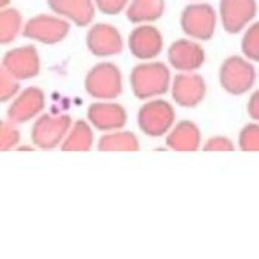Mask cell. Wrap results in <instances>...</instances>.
<instances>
[{
  "instance_id": "cell-10",
  "label": "cell",
  "mask_w": 259,
  "mask_h": 259,
  "mask_svg": "<svg viewBox=\"0 0 259 259\" xmlns=\"http://www.w3.org/2000/svg\"><path fill=\"white\" fill-rule=\"evenodd\" d=\"M86 45L95 57H110L121 52L123 39L116 27L110 24H95L88 31Z\"/></svg>"
},
{
  "instance_id": "cell-2",
  "label": "cell",
  "mask_w": 259,
  "mask_h": 259,
  "mask_svg": "<svg viewBox=\"0 0 259 259\" xmlns=\"http://www.w3.org/2000/svg\"><path fill=\"white\" fill-rule=\"evenodd\" d=\"M181 28L193 39H212L217 28V12L209 3H191L181 14Z\"/></svg>"
},
{
  "instance_id": "cell-5",
  "label": "cell",
  "mask_w": 259,
  "mask_h": 259,
  "mask_svg": "<svg viewBox=\"0 0 259 259\" xmlns=\"http://www.w3.org/2000/svg\"><path fill=\"white\" fill-rule=\"evenodd\" d=\"M175 121V111L169 102L156 100L142 105L138 113V126L148 137H163Z\"/></svg>"
},
{
  "instance_id": "cell-25",
  "label": "cell",
  "mask_w": 259,
  "mask_h": 259,
  "mask_svg": "<svg viewBox=\"0 0 259 259\" xmlns=\"http://www.w3.org/2000/svg\"><path fill=\"white\" fill-rule=\"evenodd\" d=\"M18 89H20L18 79H15L6 70L2 68V71H0V100H2V102L15 97Z\"/></svg>"
},
{
  "instance_id": "cell-24",
  "label": "cell",
  "mask_w": 259,
  "mask_h": 259,
  "mask_svg": "<svg viewBox=\"0 0 259 259\" xmlns=\"http://www.w3.org/2000/svg\"><path fill=\"white\" fill-rule=\"evenodd\" d=\"M20 138V132L17 131L15 126H12L8 121L0 123V150L2 151H8L17 147Z\"/></svg>"
},
{
  "instance_id": "cell-18",
  "label": "cell",
  "mask_w": 259,
  "mask_h": 259,
  "mask_svg": "<svg viewBox=\"0 0 259 259\" xmlns=\"http://www.w3.org/2000/svg\"><path fill=\"white\" fill-rule=\"evenodd\" d=\"M164 0H131L126 9V17L132 24L154 22L164 14Z\"/></svg>"
},
{
  "instance_id": "cell-3",
  "label": "cell",
  "mask_w": 259,
  "mask_h": 259,
  "mask_svg": "<svg viewBox=\"0 0 259 259\" xmlns=\"http://www.w3.org/2000/svg\"><path fill=\"white\" fill-rule=\"evenodd\" d=\"M86 92L98 100H113L121 94V74L111 62L95 65L84 79Z\"/></svg>"
},
{
  "instance_id": "cell-20",
  "label": "cell",
  "mask_w": 259,
  "mask_h": 259,
  "mask_svg": "<svg viewBox=\"0 0 259 259\" xmlns=\"http://www.w3.org/2000/svg\"><path fill=\"white\" fill-rule=\"evenodd\" d=\"M98 148L101 151H137L140 142L132 132H119L101 137Z\"/></svg>"
},
{
  "instance_id": "cell-16",
  "label": "cell",
  "mask_w": 259,
  "mask_h": 259,
  "mask_svg": "<svg viewBox=\"0 0 259 259\" xmlns=\"http://www.w3.org/2000/svg\"><path fill=\"white\" fill-rule=\"evenodd\" d=\"M45 107V95L37 88L25 89L8 110V117L14 123H25L36 117Z\"/></svg>"
},
{
  "instance_id": "cell-27",
  "label": "cell",
  "mask_w": 259,
  "mask_h": 259,
  "mask_svg": "<svg viewBox=\"0 0 259 259\" xmlns=\"http://www.w3.org/2000/svg\"><path fill=\"white\" fill-rule=\"evenodd\" d=\"M233 142L225 137H213L204 144V151H233Z\"/></svg>"
},
{
  "instance_id": "cell-9",
  "label": "cell",
  "mask_w": 259,
  "mask_h": 259,
  "mask_svg": "<svg viewBox=\"0 0 259 259\" xmlns=\"http://www.w3.org/2000/svg\"><path fill=\"white\" fill-rule=\"evenodd\" d=\"M2 68L18 80L36 77L40 70L39 54L34 46L12 49L5 54Z\"/></svg>"
},
{
  "instance_id": "cell-7",
  "label": "cell",
  "mask_w": 259,
  "mask_h": 259,
  "mask_svg": "<svg viewBox=\"0 0 259 259\" xmlns=\"http://www.w3.org/2000/svg\"><path fill=\"white\" fill-rule=\"evenodd\" d=\"M71 126L70 116H41L31 129V141L41 150H52L60 145Z\"/></svg>"
},
{
  "instance_id": "cell-15",
  "label": "cell",
  "mask_w": 259,
  "mask_h": 259,
  "mask_svg": "<svg viewBox=\"0 0 259 259\" xmlns=\"http://www.w3.org/2000/svg\"><path fill=\"white\" fill-rule=\"evenodd\" d=\"M88 119L98 131L108 132L117 131L126 124V111L119 104H105L97 102L92 104L88 110Z\"/></svg>"
},
{
  "instance_id": "cell-22",
  "label": "cell",
  "mask_w": 259,
  "mask_h": 259,
  "mask_svg": "<svg viewBox=\"0 0 259 259\" xmlns=\"http://www.w3.org/2000/svg\"><path fill=\"white\" fill-rule=\"evenodd\" d=\"M241 51L246 58L259 62V21L253 22L241 39Z\"/></svg>"
},
{
  "instance_id": "cell-19",
  "label": "cell",
  "mask_w": 259,
  "mask_h": 259,
  "mask_svg": "<svg viewBox=\"0 0 259 259\" xmlns=\"http://www.w3.org/2000/svg\"><path fill=\"white\" fill-rule=\"evenodd\" d=\"M94 135L89 124L84 120L76 121L71 132L64 140L61 148L64 151H88L92 147Z\"/></svg>"
},
{
  "instance_id": "cell-28",
  "label": "cell",
  "mask_w": 259,
  "mask_h": 259,
  "mask_svg": "<svg viewBox=\"0 0 259 259\" xmlns=\"http://www.w3.org/2000/svg\"><path fill=\"white\" fill-rule=\"evenodd\" d=\"M247 113L249 116L253 120H258L259 121V91H256L250 100H249V104H247Z\"/></svg>"
},
{
  "instance_id": "cell-23",
  "label": "cell",
  "mask_w": 259,
  "mask_h": 259,
  "mask_svg": "<svg viewBox=\"0 0 259 259\" xmlns=\"http://www.w3.org/2000/svg\"><path fill=\"white\" fill-rule=\"evenodd\" d=\"M239 144L243 151H259V124H246L240 132Z\"/></svg>"
},
{
  "instance_id": "cell-13",
  "label": "cell",
  "mask_w": 259,
  "mask_h": 259,
  "mask_svg": "<svg viewBox=\"0 0 259 259\" xmlns=\"http://www.w3.org/2000/svg\"><path fill=\"white\" fill-rule=\"evenodd\" d=\"M206 95V83L199 74H178L172 84V97L175 102L185 107L193 108L199 105Z\"/></svg>"
},
{
  "instance_id": "cell-12",
  "label": "cell",
  "mask_w": 259,
  "mask_h": 259,
  "mask_svg": "<svg viewBox=\"0 0 259 259\" xmlns=\"http://www.w3.org/2000/svg\"><path fill=\"white\" fill-rule=\"evenodd\" d=\"M129 49L138 60L156 58L163 49L161 33L153 25H140L129 36Z\"/></svg>"
},
{
  "instance_id": "cell-21",
  "label": "cell",
  "mask_w": 259,
  "mask_h": 259,
  "mask_svg": "<svg viewBox=\"0 0 259 259\" xmlns=\"http://www.w3.org/2000/svg\"><path fill=\"white\" fill-rule=\"evenodd\" d=\"M22 25V17L14 8H5L0 12V41L2 45L11 43L18 36Z\"/></svg>"
},
{
  "instance_id": "cell-14",
  "label": "cell",
  "mask_w": 259,
  "mask_h": 259,
  "mask_svg": "<svg viewBox=\"0 0 259 259\" xmlns=\"http://www.w3.org/2000/svg\"><path fill=\"white\" fill-rule=\"evenodd\" d=\"M48 6L54 14L79 27H86L92 22L97 8L94 0H48Z\"/></svg>"
},
{
  "instance_id": "cell-26",
  "label": "cell",
  "mask_w": 259,
  "mask_h": 259,
  "mask_svg": "<svg viewBox=\"0 0 259 259\" xmlns=\"http://www.w3.org/2000/svg\"><path fill=\"white\" fill-rule=\"evenodd\" d=\"M100 12L105 15H117L126 9L131 0H94Z\"/></svg>"
},
{
  "instance_id": "cell-4",
  "label": "cell",
  "mask_w": 259,
  "mask_h": 259,
  "mask_svg": "<svg viewBox=\"0 0 259 259\" xmlns=\"http://www.w3.org/2000/svg\"><path fill=\"white\" fill-rule=\"evenodd\" d=\"M255 79L256 73L253 65L240 57H230L221 65V86L231 95L239 97L246 94L253 86Z\"/></svg>"
},
{
  "instance_id": "cell-6",
  "label": "cell",
  "mask_w": 259,
  "mask_h": 259,
  "mask_svg": "<svg viewBox=\"0 0 259 259\" xmlns=\"http://www.w3.org/2000/svg\"><path fill=\"white\" fill-rule=\"evenodd\" d=\"M70 24L54 15H36L25 22L22 36L45 45H55L67 37Z\"/></svg>"
},
{
  "instance_id": "cell-17",
  "label": "cell",
  "mask_w": 259,
  "mask_h": 259,
  "mask_svg": "<svg viewBox=\"0 0 259 259\" xmlns=\"http://www.w3.org/2000/svg\"><path fill=\"white\" fill-rule=\"evenodd\" d=\"M200 140L199 127L190 120H182L167 135L166 144L169 148L177 151H194L199 148Z\"/></svg>"
},
{
  "instance_id": "cell-8",
  "label": "cell",
  "mask_w": 259,
  "mask_h": 259,
  "mask_svg": "<svg viewBox=\"0 0 259 259\" xmlns=\"http://www.w3.org/2000/svg\"><path fill=\"white\" fill-rule=\"evenodd\" d=\"M256 0H221L220 17L222 27L230 34L240 33L256 17Z\"/></svg>"
},
{
  "instance_id": "cell-11",
  "label": "cell",
  "mask_w": 259,
  "mask_h": 259,
  "mask_svg": "<svg viewBox=\"0 0 259 259\" xmlns=\"http://www.w3.org/2000/svg\"><path fill=\"white\" fill-rule=\"evenodd\" d=\"M167 58L170 65L184 73H191L199 70L204 62V51L199 43L187 39L174 41L167 51Z\"/></svg>"
},
{
  "instance_id": "cell-30",
  "label": "cell",
  "mask_w": 259,
  "mask_h": 259,
  "mask_svg": "<svg viewBox=\"0 0 259 259\" xmlns=\"http://www.w3.org/2000/svg\"><path fill=\"white\" fill-rule=\"evenodd\" d=\"M193 2H201V0H193Z\"/></svg>"
},
{
  "instance_id": "cell-29",
  "label": "cell",
  "mask_w": 259,
  "mask_h": 259,
  "mask_svg": "<svg viewBox=\"0 0 259 259\" xmlns=\"http://www.w3.org/2000/svg\"><path fill=\"white\" fill-rule=\"evenodd\" d=\"M9 3H11V0H0V6H2V9L8 8V6H9Z\"/></svg>"
},
{
  "instance_id": "cell-1",
  "label": "cell",
  "mask_w": 259,
  "mask_h": 259,
  "mask_svg": "<svg viewBox=\"0 0 259 259\" xmlns=\"http://www.w3.org/2000/svg\"><path fill=\"white\" fill-rule=\"evenodd\" d=\"M169 80V70L161 62L140 64L131 73V86L138 100H148L166 94Z\"/></svg>"
}]
</instances>
